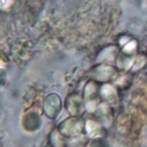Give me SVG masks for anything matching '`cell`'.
Returning a JSON list of instances; mask_svg holds the SVG:
<instances>
[{
	"label": "cell",
	"mask_w": 147,
	"mask_h": 147,
	"mask_svg": "<svg viewBox=\"0 0 147 147\" xmlns=\"http://www.w3.org/2000/svg\"><path fill=\"white\" fill-rule=\"evenodd\" d=\"M11 0H0V7L5 9L10 6Z\"/></svg>",
	"instance_id": "1"
}]
</instances>
